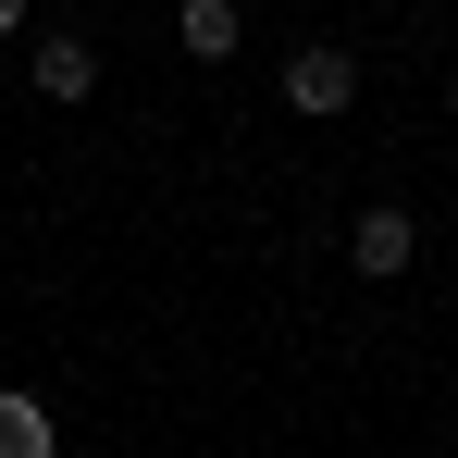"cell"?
I'll list each match as a JSON object with an SVG mask.
<instances>
[{"label":"cell","mask_w":458,"mask_h":458,"mask_svg":"<svg viewBox=\"0 0 458 458\" xmlns=\"http://www.w3.org/2000/svg\"><path fill=\"white\" fill-rule=\"evenodd\" d=\"M347 99H360V63H347V50H298V63H285V112H310V124H335Z\"/></svg>","instance_id":"1"},{"label":"cell","mask_w":458,"mask_h":458,"mask_svg":"<svg viewBox=\"0 0 458 458\" xmlns=\"http://www.w3.org/2000/svg\"><path fill=\"white\" fill-rule=\"evenodd\" d=\"M25 75H38V99H87V87H99V50H87V38H38Z\"/></svg>","instance_id":"5"},{"label":"cell","mask_w":458,"mask_h":458,"mask_svg":"<svg viewBox=\"0 0 458 458\" xmlns=\"http://www.w3.org/2000/svg\"><path fill=\"white\" fill-rule=\"evenodd\" d=\"M13 25H25V0H0V38H13Z\"/></svg>","instance_id":"6"},{"label":"cell","mask_w":458,"mask_h":458,"mask_svg":"<svg viewBox=\"0 0 458 458\" xmlns=\"http://www.w3.org/2000/svg\"><path fill=\"white\" fill-rule=\"evenodd\" d=\"M0 458H63V421H50V396L0 384Z\"/></svg>","instance_id":"3"},{"label":"cell","mask_w":458,"mask_h":458,"mask_svg":"<svg viewBox=\"0 0 458 458\" xmlns=\"http://www.w3.org/2000/svg\"><path fill=\"white\" fill-rule=\"evenodd\" d=\"M174 38H186V63H235L248 13H235V0H186V13H174Z\"/></svg>","instance_id":"4"},{"label":"cell","mask_w":458,"mask_h":458,"mask_svg":"<svg viewBox=\"0 0 458 458\" xmlns=\"http://www.w3.org/2000/svg\"><path fill=\"white\" fill-rule=\"evenodd\" d=\"M347 260H360V273H372V285H396V273H409V260H421V224H409V211H396V199H384V211H360V224H347Z\"/></svg>","instance_id":"2"}]
</instances>
